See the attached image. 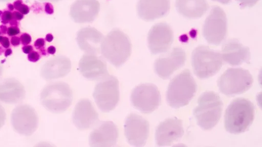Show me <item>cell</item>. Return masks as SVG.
Instances as JSON below:
<instances>
[{"mask_svg": "<svg viewBox=\"0 0 262 147\" xmlns=\"http://www.w3.org/2000/svg\"><path fill=\"white\" fill-rule=\"evenodd\" d=\"M99 109L103 112H109L117 106L120 97L119 81L113 76H108L95 86L93 94Z\"/></svg>", "mask_w": 262, "mask_h": 147, "instance_id": "cell-8", "label": "cell"}, {"mask_svg": "<svg viewBox=\"0 0 262 147\" xmlns=\"http://www.w3.org/2000/svg\"><path fill=\"white\" fill-rule=\"evenodd\" d=\"M14 130L20 135L29 136L36 130L38 117L35 110L30 105L21 104L15 107L10 116Z\"/></svg>", "mask_w": 262, "mask_h": 147, "instance_id": "cell-11", "label": "cell"}, {"mask_svg": "<svg viewBox=\"0 0 262 147\" xmlns=\"http://www.w3.org/2000/svg\"><path fill=\"white\" fill-rule=\"evenodd\" d=\"M118 136V128L113 121H102L90 133L89 144L92 147L114 146Z\"/></svg>", "mask_w": 262, "mask_h": 147, "instance_id": "cell-17", "label": "cell"}, {"mask_svg": "<svg viewBox=\"0 0 262 147\" xmlns=\"http://www.w3.org/2000/svg\"><path fill=\"white\" fill-rule=\"evenodd\" d=\"M53 39V36L51 34H48L46 36V40L48 42H51Z\"/></svg>", "mask_w": 262, "mask_h": 147, "instance_id": "cell-41", "label": "cell"}, {"mask_svg": "<svg viewBox=\"0 0 262 147\" xmlns=\"http://www.w3.org/2000/svg\"><path fill=\"white\" fill-rule=\"evenodd\" d=\"M12 53V51L10 48H7V50H5L4 55L5 57H8V56H10Z\"/></svg>", "mask_w": 262, "mask_h": 147, "instance_id": "cell-42", "label": "cell"}, {"mask_svg": "<svg viewBox=\"0 0 262 147\" xmlns=\"http://www.w3.org/2000/svg\"><path fill=\"white\" fill-rule=\"evenodd\" d=\"M19 38L21 44L24 45H28L32 41L31 36L26 33L22 34Z\"/></svg>", "mask_w": 262, "mask_h": 147, "instance_id": "cell-29", "label": "cell"}, {"mask_svg": "<svg viewBox=\"0 0 262 147\" xmlns=\"http://www.w3.org/2000/svg\"><path fill=\"white\" fill-rule=\"evenodd\" d=\"M221 54L223 60L233 66L248 63L250 58L249 47L244 46L236 39L226 41L223 45Z\"/></svg>", "mask_w": 262, "mask_h": 147, "instance_id": "cell-21", "label": "cell"}, {"mask_svg": "<svg viewBox=\"0 0 262 147\" xmlns=\"http://www.w3.org/2000/svg\"><path fill=\"white\" fill-rule=\"evenodd\" d=\"M38 1H40V2H47V1H49V2H59L61 0H37Z\"/></svg>", "mask_w": 262, "mask_h": 147, "instance_id": "cell-45", "label": "cell"}, {"mask_svg": "<svg viewBox=\"0 0 262 147\" xmlns=\"http://www.w3.org/2000/svg\"><path fill=\"white\" fill-rule=\"evenodd\" d=\"M73 122L80 130L91 128L98 122V114L91 101L86 99L80 100L75 105L72 115Z\"/></svg>", "mask_w": 262, "mask_h": 147, "instance_id": "cell-18", "label": "cell"}, {"mask_svg": "<svg viewBox=\"0 0 262 147\" xmlns=\"http://www.w3.org/2000/svg\"><path fill=\"white\" fill-rule=\"evenodd\" d=\"M78 66L81 74L90 81L101 80L109 75L106 62L96 55L84 54L80 59Z\"/></svg>", "mask_w": 262, "mask_h": 147, "instance_id": "cell-16", "label": "cell"}, {"mask_svg": "<svg viewBox=\"0 0 262 147\" xmlns=\"http://www.w3.org/2000/svg\"><path fill=\"white\" fill-rule=\"evenodd\" d=\"M40 100L42 106L48 111L59 114L66 111L71 106L73 92L66 83H51L42 89Z\"/></svg>", "mask_w": 262, "mask_h": 147, "instance_id": "cell-5", "label": "cell"}, {"mask_svg": "<svg viewBox=\"0 0 262 147\" xmlns=\"http://www.w3.org/2000/svg\"><path fill=\"white\" fill-rule=\"evenodd\" d=\"M242 8L254 6L259 0H235Z\"/></svg>", "mask_w": 262, "mask_h": 147, "instance_id": "cell-28", "label": "cell"}, {"mask_svg": "<svg viewBox=\"0 0 262 147\" xmlns=\"http://www.w3.org/2000/svg\"><path fill=\"white\" fill-rule=\"evenodd\" d=\"M40 59L39 54L36 51H32L28 55V59L32 62H37Z\"/></svg>", "mask_w": 262, "mask_h": 147, "instance_id": "cell-30", "label": "cell"}, {"mask_svg": "<svg viewBox=\"0 0 262 147\" xmlns=\"http://www.w3.org/2000/svg\"><path fill=\"white\" fill-rule=\"evenodd\" d=\"M97 0H76L71 6L70 16L76 23L93 22L100 11Z\"/></svg>", "mask_w": 262, "mask_h": 147, "instance_id": "cell-19", "label": "cell"}, {"mask_svg": "<svg viewBox=\"0 0 262 147\" xmlns=\"http://www.w3.org/2000/svg\"><path fill=\"white\" fill-rule=\"evenodd\" d=\"M71 69L70 60L64 56H58L46 61L42 66L40 75L46 80H52L67 76Z\"/></svg>", "mask_w": 262, "mask_h": 147, "instance_id": "cell-23", "label": "cell"}, {"mask_svg": "<svg viewBox=\"0 0 262 147\" xmlns=\"http://www.w3.org/2000/svg\"><path fill=\"white\" fill-rule=\"evenodd\" d=\"M161 100L158 88L151 83L142 84L135 87L130 95L132 106L145 114L150 113L157 109Z\"/></svg>", "mask_w": 262, "mask_h": 147, "instance_id": "cell-10", "label": "cell"}, {"mask_svg": "<svg viewBox=\"0 0 262 147\" xmlns=\"http://www.w3.org/2000/svg\"><path fill=\"white\" fill-rule=\"evenodd\" d=\"M7 7H8L9 10L10 11H13L14 9L13 5H12L11 4H8Z\"/></svg>", "mask_w": 262, "mask_h": 147, "instance_id": "cell-44", "label": "cell"}, {"mask_svg": "<svg viewBox=\"0 0 262 147\" xmlns=\"http://www.w3.org/2000/svg\"><path fill=\"white\" fill-rule=\"evenodd\" d=\"M3 72V67L2 64L0 63V77L2 76Z\"/></svg>", "mask_w": 262, "mask_h": 147, "instance_id": "cell-46", "label": "cell"}, {"mask_svg": "<svg viewBox=\"0 0 262 147\" xmlns=\"http://www.w3.org/2000/svg\"><path fill=\"white\" fill-rule=\"evenodd\" d=\"M1 43L2 44L3 46L6 48L9 47L10 45V43L9 38L5 36L3 37Z\"/></svg>", "mask_w": 262, "mask_h": 147, "instance_id": "cell-37", "label": "cell"}, {"mask_svg": "<svg viewBox=\"0 0 262 147\" xmlns=\"http://www.w3.org/2000/svg\"><path fill=\"white\" fill-rule=\"evenodd\" d=\"M2 11H0V16H1L2 14Z\"/></svg>", "mask_w": 262, "mask_h": 147, "instance_id": "cell-49", "label": "cell"}, {"mask_svg": "<svg viewBox=\"0 0 262 147\" xmlns=\"http://www.w3.org/2000/svg\"><path fill=\"white\" fill-rule=\"evenodd\" d=\"M45 11L46 13L48 14H51L54 12V9L53 6L51 5V4L49 3H47L45 5Z\"/></svg>", "mask_w": 262, "mask_h": 147, "instance_id": "cell-35", "label": "cell"}, {"mask_svg": "<svg viewBox=\"0 0 262 147\" xmlns=\"http://www.w3.org/2000/svg\"><path fill=\"white\" fill-rule=\"evenodd\" d=\"M7 34L9 36H14L20 33V30L17 26H11L7 29Z\"/></svg>", "mask_w": 262, "mask_h": 147, "instance_id": "cell-31", "label": "cell"}, {"mask_svg": "<svg viewBox=\"0 0 262 147\" xmlns=\"http://www.w3.org/2000/svg\"><path fill=\"white\" fill-rule=\"evenodd\" d=\"M202 33L207 42L212 45H220L227 34V21L224 10L219 6L212 8L205 19Z\"/></svg>", "mask_w": 262, "mask_h": 147, "instance_id": "cell-9", "label": "cell"}, {"mask_svg": "<svg viewBox=\"0 0 262 147\" xmlns=\"http://www.w3.org/2000/svg\"><path fill=\"white\" fill-rule=\"evenodd\" d=\"M3 36L0 35V43L1 42L2 39H3Z\"/></svg>", "mask_w": 262, "mask_h": 147, "instance_id": "cell-48", "label": "cell"}, {"mask_svg": "<svg viewBox=\"0 0 262 147\" xmlns=\"http://www.w3.org/2000/svg\"><path fill=\"white\" fill-rule=\"evenodd\" d=\"M186 56L180 47H174L166 55L157 59L154 63L156 74L162 79H169L177 70L185 64Z\"/></svg>", "mask_w": 262, "mask_h": 147, "instance_id": "cell-14", "label": "cell"}, {"mask_svg": "<svg viewBox=\"0 0 262 147\" xmlns=\"http://www.w3.org/2000/svg\"><path fill=\"white\" fill-rule=\"evenodd\" d=\"M14 9L23 15H26L30 12V8L26 5L24 4L22 0H16L13 3Z\"/></svg>", "mask_w": 262, "mask_h": 147, "instance_id": "cell-26", "label": "cell"}, {"mask_svg": "<svg viewBox=\"0 0 262 147\" xmlns=\"http://www.w3.org/2000/svg\"><path fill=\"white\" fill-rule=\"evenodd\" d=\"M12 1V0H0V2H1V3L7 2H9V1Z\"/></svg>", "mask_w": 262, "mask_h": 147, "instance_id": "cell-47", "label": "cell"}, {"mask_svg": "<svg viewBox=\"0 0 262 147\" xmlns=\"http://www.w3.org/2000/svg\"><path fill=\"white\" fill-rule=\"evenodd\" d=\"M173 41V31L171 27L165 22L155 24L148 33V46L153 55L166 52Z\"/></svg>", "mask_w": 262, "mask_h": 147, "instance_id": "cell-13", "label": "cell"}, {"mask_svg": "<svg viewBox=\"0 0 262 147\" xmlns=\"http://www.w3.org/2000/svg\"><path fill=\"white\" fill-rule=\"evenodd\" d=\"M103 57L116 67L121 66L132 53V43L128 37L118 29H114L103 38L101 47Z\"/></svg>", "mask_w": 262, "mask_h": 147, "instance_id": "cell-2", "label": "cell"}, {"mask_svg": "<svg viewBox=\"0 0 262 147\" xmlns=\"http://www.w3.org/2000/svg\"><path fill=\"white\" fill-rule=\"evenodd\" d=\"M26 97L24 85L15 78H7L0 81V101L8 104L21 102Z\"/></svg>", "mask_w": 262, "mask_h": 147, "instance_id": "cell-24", "label": "cell"}, {"mask_svg": "<svg viewBox=\"0 0 262 147\" xmlns=\"http://www.w3.org/2000/svg\"><path fill=\"white\" fill-rule=\"evenodd\" d=\"M47 52L49 54L53 55L56 52V48L53 46H50L48 47Z\"/></svg>", "mask_w": 262, "mask_h": 147, "instance_id": "cell-39", "label": "cell"}, {"mask_svg": "<svg viewBox=\"0 0 262 147\" xmlns=\"http://www.w3.org/2000/svg\"><path fill=\"white\" fill-rule=\"evenodd\" d=\"M197 85L189 70L186 69L170 82L166 93L168 104L178 109L188 105L195 95Z\"/></svg>", "mask_w": 262, "mask_h": 147, "instance_id": "cell-4", "label": "cell"}, {"mask_svg": "<svg viewBox=\"0 0 262 147\" xmlns=\"http://www.w3.org/2000/svg\"><path fill=\"white\" fill-rule=\"evenodd\" d=\"M255 113L253 104L249 100L238 97L227 107L224 115V126L231 134L245 132L252 125Z\"/></svg>", "mask_w": 262, "mask_h": 147, "instance_id": "cell-1", "label": "cell"}, {"mask_svg": "<svg viewBox=\"0 0 262 147\" xmlns=\"http://www.w3.org/2000/svg\"><path fill=\"white\" fill-rule=\"evenodd\" d=\"M175 6L180 14L188 19L201 17L208 9L206 0H176Z\"/></svg>", "mask_w": 262, "mask_h": 147, "instance_id": "cell-25", "label": "cell"}, {"mask_svg": "<svg viewBox=\"0 0 262 147\" xmlns=\"http://www.w3.org/2000/svg\"><path fill=\"white\" fill-rule=\"evenodd\" d=\"M223 104L219 95L213 91L202 93L193 114L198 125L204 130H210L219 121Z\"/></svg>", "mask_w": 262, "mask_h": 147, "instance_id": "cell-3", "label": "cell"}, {"mask_svg": "<svg viewBox=\"0 0 262 147\" xmlns=\"http://www.w3.org/2000/svg\"><path fill=\"white\" fill-rule=\"evenodd\" d=\"M6 119V113L4 107L0 104V129L4 125Z\"/></svg>", "mask_w": 262, "mask_h": 147, "instance_id": "cell-32", "label": "cell"}, {"mask_svg": "<svg viewBox=\"0 0 262 147\" xmlns=\"http://www.w3.org/2000/svg\"><path fill=\"white\" fill-rule=\"evenodd\" d=\"M13 18L17 21L21 20L24 18L23 14L18 11H14L12 12Z\"/></svg>", "mask_w": 262, "mask_h": 147, "instance_id": "cell-36", "label": "cell"}, {"mask_svg": "<svg viewBox=\"0 0 262 147\" xmlns=\"http://www.w3.org/2000/svg\"><path fill=\"white\" fill-rule=\"evenodd\" d=\"M33 47L32 45H24L22 47V50L24 53L26 54H29L30 53H31L32 51H33Z\"/></svg>", "mask_w": 262, "mask_h": 147, "instance_id": "cell-38", "label": "cell"}, {"mask_svg": "<svg viewBox=\"0 0 262 147\" xmlns=\"http://www.w3.org/2000/svg\"><path fill=\"white\" fill-rule=\"evenodd\" d=\"M182 121L169 118L160 122L155 132V141L158 146L170 145L184 135Z\"/></svg>", "mask_w": 262, "mask_h": 147, "instance_id": "cell-15", "label": "cell"}, {"mask_svg": "<svg viewBox=\"0 0 262 147\" xmlns=\"http://www.w3.org/2000/svg\"><path fill=\"white\" fill-rule=\"evenodd\" d=\"M212 1L218 2L220 3H222L223 4H225V5L229 4L231 1V0H212Z\"/></svg>", "mask_w": 262, "mask_h": 147, "instance_id": "cell-43", "label": "cell"}, {"mask_svg": "<svg viewBox=\"0 0 262 147\" xmlns=\"http://www.w3.org/2000/svg\"><path fill=\"white\" fill-rule=\"evenodd\" d=\"M191 62L194 74L200 79L213 76L223 64L221 53L205 45H199L194 49Z\"/></svg>", "mask_w": 262, "mask_h": 147, "instance_id": "cell-6", "label": "cell"}, {"mask_svg": "<svg viewBox=\"0 0 262 147\" xmlns=\"http://www.w3.org/2000/svg\"><path fill=\"white\" fill-rule=\"evenodd\" d=\"M1 22L6 24L8 23L11 22L14 19L12 16V12L9 10L5 11L3 12L1 16Z\"/></svg>", "mask_w": 262, "mask_h": 147, "instance_id": "cell-27", "label": "cell"}, {"mask_svg": "<svg viewBox=\"0 0 262 147\" xmlns=\"http://www.w3.org/2000/svg\"><path fill=\"white\" fill-rule=\"evenodd\" d=\"M7 27L5 25H1L0 26V31L1 32V33L3 34H5L7 33Z\"/></svg>", "mask_w": 262, "mask_h": 147, "instance_id": "cell-40", "label": "cell"}, {"mask_svg": "<svg viewBox=\"0 0 262 147\" xmlns=\"http://www.w3.org/2000/svg\"><path fill=\"white\" fill-rule=\"evenodd\" d=\"M170 9V0H139L137 6L138 16L151 21L165 16Z\"/></svg>", "mask_w": 262, "mask_h": 147, "instance_id": "cell-20", "label": "cell"}, {"mask_svg": "<svg viewBox=\"0 0 262 147\" xmlns=\"http://www.w3.org/2000/svg\"><path fill=\"white\" fill-rule=\"evenodd\" d=\"M104 36L92 27H85L79 30L76 36V41L79 48L86 54L97 55L100 53Z\"/></svg>", "mask_w": 262, "mask_h": 147, "instance_id": "cell-22", "label": "cell"}, {"mask_svg": "<svg viewBox=\"0 0 262 147\" xmlns=\"http://www.w3.org/2000/svg\"><path fill=\"white\" fill-rule=\"evenodd\" d=\"M34 46L37 49L43 50L45 45V41L43 38H38L35 40L34 43Z\"/></svg>", "mask_w": 262, "mask_h": 147, "instance_id": "cell-33", "label": "cell"}, {"mask_svg": "<svg viewBox=\"0 0 262 147\" xmlns=\"http://www.w3.org/2000/svg\"><path fill=\"white\" fill-rule=\"evenodd\" d=\"M124 135L129 144L135 146H144L149 132L148 121L140 115L131 113L126 118Z\"/></svg>", "mask_w": 262, "mask_h": 147, "instance_id": "cell-12", "label": "cell"}, {"mask_svg": "<svg viewBox=\"0 0 262 147\" xmlns=\"http://www.w3.org/2000/svg\"><path fill=\"white\" fill-rule=\"evenodd\" d=\"M1 34H2V33H1V31H0V35H1Z\"/></svg>", "mask_w": 262, "mask_h": 147, "instance_id": "cell-50", "label": "cell"}, {"mask_svg": "<svg viewBox=\"0 0 262 147\" xmlns=\"http://www.w3.org/2000/svg\"><path fill=\"white\" fill-rule=\"evenodd\" d=\"M253 82L250 72L243 68H229L220 77L217 85L221 92L228 96L243 93Z\"/></svg>", "mask_w": 262, "mask_h": 147, "instance_id": "cell-7", "label": "cell"}, {"mask_svg": "<svg viewBox=\"0 0 262 147\" xmlns=\"http://www.w3.org/2000/svg\"><path fill=\"white\" fill-rule=\"evenodd\" d=\"M10 42L14 46H18L20 43V38L15 36H12L10 39Z\"/></svg>", "mask_w": 262, "mask_h": 147, "instance_id": "cell-34", "label": "cell"}]
</instances>
